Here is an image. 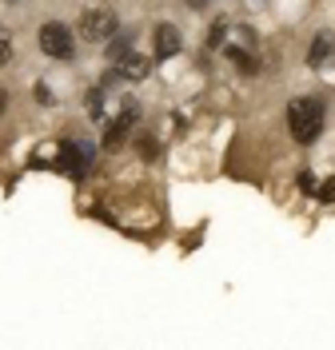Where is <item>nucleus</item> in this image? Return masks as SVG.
Wrapping results in <instances>:
<instances>
[{
	"instance_id": "obj_1",
	"label": "nucleus",
	"mask_w": 335,
	"mask_h": 350,
	"mask_svg": "<svg viewBox=\"0 0 335 350\" xmlns=\"http://www.w3.org/2000/svg\"><path fill=\"white\" fill-rule=\"evenodd\" d=\"M323 120H327L323 100H315V96H299V100H291L288 128H291V135H295V144H315L319 131H323Z\"/></svg>"
},
{
	"instance_id": "obj_2",
	"label": "nucleus",
	"mask_w": 335,
	"mask_h": 350,
	"mask_svg": "<svg viewBox=\"0 0 335 350\" xmlns=\"http://www.w3.org/2000/svg\"><path fill=\"white\" fill-rule=\"evenodd\" d=\"M40 52L52 56V60H72L76 56V36L68 32V24L60 21L40 24Z\"/></svg>"
},
{
	"instance_id": "obj_3",
	"label": "nucleus",
	"mask_w": 335,
	"mask_h": 350,
	"mask_svg": "<svg viewBox=\"0 0 335 350\" xmlns=\"http://www.w3.org/2000/svg\"><path fill=\"white\" fill-rule=\"evenodd\" d=\"M80 36L84 44H104L116 36V12L112 8H88L84 16H80Z\"/></svg>"
},
{
	"instance_id": "obj_4",
	"label": "nucleus",
	"mask_w": 335,
	"mask_h": 350,
	"mask_svg": "<svg viewBox=\"0 0 335 350\" xmlns=\"http://www.w3.org/2000/svg\"><path fill=\"white\" fill-rule=\"evenodd\" d=\"M136 116H140L136 100H124V111H120V116L108 124V131H104V148H120V144L128 139V128L136 124Z\"/></svg>"
},
{
	"instance_id": "obj_5",
	"label": "nucleus",
	"mask_w": 335,
	"mask_h": 350,
	"mask_svg": "<svg viewBox=\"0 0 335 350\" xmlns=\"http://www.w3.org/2000/svg\"><path fill=\"white\" fill-rule=\"evenodd\" d=\"M88 159H92V152L80 148V144H64V148H60V163H64L68 175H84L88 172Z\"/></svg>"
},
{
	"instance_id": "obj_6",
	"label": "nucleus",
	"mask_w": 335,
	"mask_h": 350,
	"mask_svg": "<svg viewBox=\"0 0 335 350\" xmlns=\"http://www.w3.org/2000/svg\"><path fill=\"white\" fill-rule=\"evenodd\" d=\"M179 48H184L179 32L172 28V24H160V28H156V60H172Z\"/></svg>"
},
{
	"instance_id": "obj_7",
	"label": "nucleus",
	"mask_w": 335,
	"mask_h": 350,
	"mask_svg": "<svg viewBox=\"0 0 335 350\" xmlns=\"http://www.w3.org/2000/svg\"><path fill=\"white\" fill-rule=\"evenodd\" d=\"M116 72H120L124 80H144L152 68H148V60H144V56H132V52H128L124 60H116Z\"/></svg>"
},
{
	"instance_id": "obj_8",
	"label": "nucleus",
	"mask_w": 335,
	"mask_h": 350,
	"mask_svg": "<svg viewBox=\"0 0 335 350\" xmlns=\"http://www.w3.org/2000/svg\"><path fill=\"white\" fill-rule=\"evenodd\" d=\"M332 36H327V32H323V36H315V44H312V52H308V64L312 68H323V60H327V56H332Z\"/></svg>"
},
{
	"instance_id": "obj_9",
	"label": "nucleus",
	"mask_w": 335,
	"mask_h": 350,
	"mask_svg": "<svg viewBox=\"0 0 335 350\" xmlns=\"http://www.w3.org/2000/svg\"><path fill=\"white\" fill-rule=\"evenodd\" d=\"M128 44H132V36H116V40L108 44V56L112 60H124V56H128Z\"/></svg>"
},
{
	"instance_id": "obj_10",
	"label": "nucleus",
	"mask_w": 335,
	"mask_h": 350,
	"mask_svg": "<svg viewBox=\"0 0 335 350\" xmlns=\"http://www.w3.org/2000/svg\"><path fill=\"white\" fill-rule=\"evenodd\" d=\"M227 56H232V60L240 64V72H256V60H251V56H244L240 48H227Z\"/></svg>"
},
{
	"instance_id": "obj_11",
	"label": "nucleus",
	"mask_w": 335,
	"mask_h": 350,
	"mask_svg": "<svg viewBox=\"0 0 335 350\" xmlns=\"http://www.w3.org/2000/svg\"><path fill=\"white\" fill-rule=\"evenodd\" d=\"M156 152H160L156 139H152V135H140V155H144V159H156Z\"/></svg>"
},
{
	"instance_id": "obj_12",
	"label": "nucleus",
	"mask_w": 335,
	"mask_h": 350,
	"mask_svg": "<svg viewBox=\"0 0 335 350\" xmlns=\"http://www.w3.org/2000/svg\"><path fill=\"white\" fill-rule=\"evenodd\" d=\"M319 199H323V203H335V175L319 183Z\"/></svg>"
},
{
	"instance_id": "obj_13",
	"label": "nucleus",
	"mask_w": 335,
	"mask_h": 350,
	"mask_svg": "<svg viewBox=\"0 0 335 350\" xmlns=\"http://www.w3.org/2000/svg\"><path fill=\"white\" fill-rule=\"evenodd\" d=\"M8 60H12V40H8V36L0 32V68L8 64Z\"/></svg>"
},
{
	"instance_id": "obj_14",
	"label": "nucleus",
	"mask_w": 335,
	"mask_h": 350,
	"mask_svg": "<svg viewBox=\"0 0 335 350\" xmlns=\"http://www.w3.org/2000/svg\"><path fill=\"white\" fill-rule=\"evenodd\" d=\"M299 187H303L308 196H312V191H319V183H315V175H312V172H303V175H299Z\"/></svg>"
},
{
	"instance_id": "obj_15",
	"label": "nucleus",
	"mask_w": 335,
	"mask_h": 350,
	"mask_svg": "<svg viewBox=\"0 0 335 350\" xmlns=\"http://www.w3.org/2000/svg\"><path fill=\"white\" fill-rule=\"evenodd\" d=\"M223 44V24H216L212 32H208V48H220Z\"/></svg>"
},
{
	"instance_id": "obj_16",
	"label": "nucleus",
	"mask_w": 335,
	"mask_h": 350,
	"mask_svg": "<svg viewBox=\"0 0 335 350\" xmlns=\"http://www.w3.org/2000/svg\"><path fill=\"white\" fill-rule=\"evenodd\" d=\"M188 8H208V0H184Z\"/></svg>"
},
{
	"instance_id": "obj_17",
	"label": "nucleus",
	"mask_w": 335,
	"mask_h": 350,
	"mask_svg": "<svg viewBox=\"0 0 335 350\" xmlns=\"http://www.w3.org/2000/svg\"><path fill=\"white\" fill-rule=\"evenodd\" d=\"M4 108H8V96H4V88H0V116H4Z\"/></svg>"
},
{
	"instance_id": "obj_18",
	"label": "nucleus",
	"mask_w": 335,
	"mask_h": 350,
	"mask_svg": "<svg viewBox=\"0 0 335 350\" xmlns=\"http://www.w3.org/2000/svg\"><path fill=\"white\" fill-rule=\"evenodd\" d=\"M0 32H4V28H0Z\"/></svg>"
}]
</instances>
